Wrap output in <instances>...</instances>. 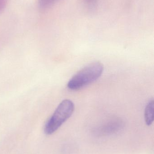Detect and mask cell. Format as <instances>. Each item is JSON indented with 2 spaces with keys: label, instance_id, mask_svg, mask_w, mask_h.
<instances>
[{
  "label": "cell",
  "instance_id": "3957f363",
  "mask_svg": "<svg viewBox=\"0 0 154 154\" xmlns=\"http://www.w3.org/2000/svg\"><path fill=\"white\" fill-rule=\"evenodd\" d=\"M154 101L151 100L146 107L145 110V120L147 126H150L153 123L154 118Z\"/></svg>",
  "mask_w": 154,
  "mask_h": 154
},
{
  "label": "cell",
  "instance_id": "6da1fadb",
  "mask_svg": "<svg viewBox=\"0 0 154 154\" xmlns=\"http://www.w3.org/2000/svg\"><path fill=\"white\" fill-rule=\"evenodd\" d=\"M104 66L99 62L89 64L75 74L69 81L68 87L71 90H77L93 83L101 76Z\"/></svg>",
  "mask_w": 154,
  "mask_h": 154
},
{
  "label": "cell",
  "instance_id": "277c9868",
  "mask_svg": "<svg viewBox=\"0 0 154 154\" xmlns=\"http://www.w3.org/2000/svg\"><path fill=\"white\" fill-rule=\"evenodd\" d=\"M59 0H38L39 8L41 10L49 9Z\"/></svg>",
  "mask_w": 154,
  "mask_h": 154
},
{
  "label": "cell",
  "instance_id": "5b68a950",
  "mask_svg": "<svg viewBox=\"0 0 154 154\" xmlns=\"http://www.w3.org/2000/svg\"><path fill=\"white\" fill-rule=\"evenodd\" d=\"M84 4L88 8L92 9L96 5L98 0H83Z\"/></svg>",
  "mask_w": 154,
  "mask_h": 154
},
{
  "label": "cell",
  "instance_id": "7a4b0ae2",
  "mask_svg": "<svg viewBox=\"0 0 154 154\" xmlns=\"http://www.w3.org/2000/svg\"><path fill=\"white\" fill-rule=\"evenodd\" d=\"M74 103L70 100L66 99L61 101L52 116L47 120L44 126V133L51 135L72 116L74 111Z\"/></svg>",
  "mask_w": 154,
  "mask_h": 154
}]
</instances>
